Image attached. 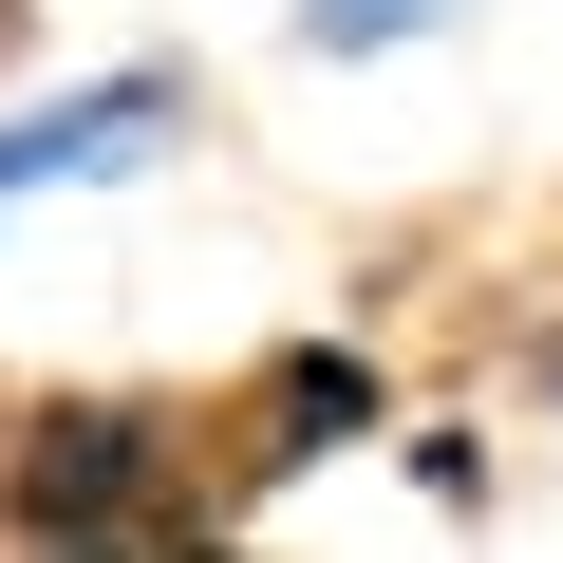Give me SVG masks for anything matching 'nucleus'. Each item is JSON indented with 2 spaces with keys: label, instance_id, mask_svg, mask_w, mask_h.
<instances>
[{
  "label": "nucleus",
  "instance_id": "obj_1",
  "mask_svg": "<svg viewBox=\"0 0 563 563\" xmlns=\"http://www.w3.org/2000/svg\"><path fill=\"white\" fill-rule=\"evenodd\" d=\"M225 488V432L188 395H20L0 413V544H113Z\"/></svg>",
  "mask_w": 563,
  "mask_h": 563
},
{
  "label": "nucleus",
  "instance_id": "obj_2",
  "mask_svg": "<svg viewBox=\"0 0 563 563\" xmlns=\"http://www.w3.org/2000/svg\"><path fill=\"white\" fill-rule=\"evenodd\" d=\"M207 132L188 57H113V76H57L0 113V207H57V188H151L169 151Z\"/></svg>",
  "mask_w": 563,
  "mask_h": 563
},
{
  "label": "nucleus",
  "instance_id": "obj_3",
  "mask_svg": "<svg viewBox=\"0 0 563 563\" xmlns=\"http://www.w3.org/2000/svg\"><path fill=\"white\" fill-rule=\"evenodd\" d=\"M207 432H225V488H301V470H339V451L395 432V357L376 339H282Z\"/></svg>",
  "mask_w": 563,
  "mask_h": 563
},
{
  "label": "nucleus",
  "instance_id": "obj_4",
  "mask_svg": "<svg viewBox=\"0 0 563 563\" xmlns=\"http://www.w3.org/2000/svg\"><path fill=\"white\" fill-rule=\"evenodd\" d=\"M488 0H282V57H320V76H376V57H432L470 38Z\"/></svg>",
  "mask_w": 563,
  "mask_h": 563
},
{
  "label": "nucleus",
  "instance_id": "obj_5",
  "mask_svg": "<svg viewBox=\"0 0 563 563\" xmlns=\"http://www.w3.org/2000/svg\"><path fill=\"white\" fill-rule=\"evenodd\" d=\"M20 563H263L244 526H207V507H169V526H113V544H20Z\"/></svg>",
  "mask_w": 563,
  "mask_h": 563
},
{
  "label": "nucleus",
  "instance_id": "obj_6",
  "mask_svg": "<svg viewBox=\"0 0 563 563\" xmlns=\"http://www.w3.org/2000/svg\"><path fill=\"white\" fill-rule=\"evenodd\" d=\"M413 488L432 507H488V432H413Z\"/></svg>",
  "mask_w": 563,
  "mask_h": 563
},
{
  "label": "nucleus",
  "instance_id": "obj_7",
  "mask_svg": "<svg viewBox=\"0 0 563 563\" xmlns=\"http://www.w3.org/2000/svg\"><path fill=\"white\" fill-rule=\"evenodd\" d=\"M526 413H544V432H563V320H544V339H526Z\"/></svg>",
  "mask_w": 563,
  "mask_h": 563
},
{
  "label": "nucleus",
  "instance_id": "obj_8",
  "mask_svg": "<svg viewBox=\"0 0 563 563\" xmlns=\"http://www.w3.org/2000/svg\"><path fill=\"white\" fill-rule=\"evenodd\" d=\"M0 38H20V0H0Z\"/></svg>",
  "mask_w": 563,
  "mask_h": 563
}]
</instances>
